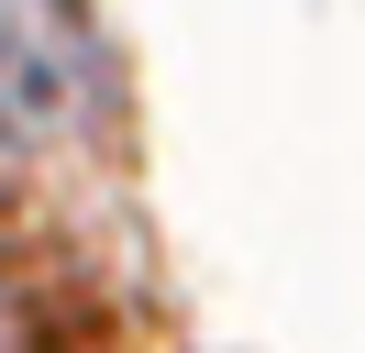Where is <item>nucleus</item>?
<instances>
[{
    "label": "nucleus",
    "instance_id": "obj_1",
    "mask_svg": "<svg viewBox=\"0 0 365 353\" xmlns=\"http://www.w3.org/2000/svg\"><path fill=\"white\" fill-rule=\"evenodd\" d=\"M100 56L67 0H0V154H45L89 132Z\"/></svg>",
    "mask_w": 365,
    "mask_h": 353
}]
</instances>
